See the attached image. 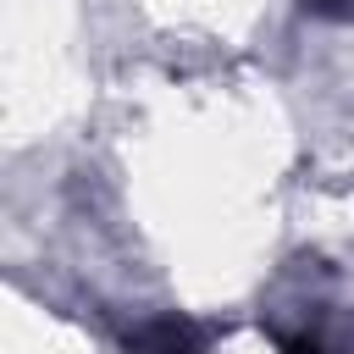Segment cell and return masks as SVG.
<instances>
[{
  "instance_id": "2",
  "label": "cell",
  "mask_w": 354,
  "mask_h": 354,
  "mask_svg": "<svg viewBox=\"0 0 354 354\" xmlns=\"http://www.w3.org/2000/svg\"><path fill=\"white\" fill-rule=\"evenodd\" d=\"M277 354H354V332H332V326H277Z\"/></svg>"
},
{
  "instance_id": "1",
  "label": "cell",
  "mask_w": 354,
  "mask_h": 354,
  "mask_svg": "<svg viewBox=\"0 0 354 354\" xmlns=\"http://www.w3.org/2000/svg\"><path fill=\"white\" fill-rule=\"evenodd\" d=\"M127 348L133 354H210V337L188 315H155L127 332Z\"/></svg>"
},
{
  "instance_id": "3",
  "label": "cell",
  "mask_w": 354,
  "mask_h": 354,
  "mask_svg": "<svg viewBox=\"0 0 354 354\" xmlns=\"http://www.w3.org/2000/svg\"><path fill=\"white\" fill-rule=\"evenodd\" d=\"M310 17H348L354 11V0H299Z\"/></svg>"
}]
</instances>
